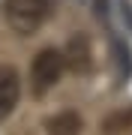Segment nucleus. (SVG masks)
Wrapping results in <instances>:
<instances>
[{"mask_svg":"<svg viewBox=\"0 0 132 135\" xmlns=\"http://www.w3.org/2000/svg\"><path fill=\"white\" fill-rule=\"evenodd\" d=\"M48 12H51V0H6L3 3L6 21L18 33H33L48 18Z\"/></svg>","mask_w":132,"mask_h":135,"instance_id":"1","label":"nucleus"},{"mask_svg":"<svg viewBox=\"0 0 132 135\" xmlns=\"http://www.w3.org/2000/svg\"><path fill=\"white\" fill-rule=\"evenodd\" d=\"M66 72V60L63 54L57 48H42L39 54L33 57L30 63V81H33V93L36 96H42V93H48L54 84L63 78Z\"/></svg>","mask_w":132,"mask_h":135,"instance_id":"2","label":"nucleus"},{"mask_svg":"<svg viewBox=\"0 0 132 135\" xmlns=\"http://www.w3.org/2000/svg\"><path fill=\"white\" fill-rule=\"evenodd\" d=\"M21 99V78L18 69L9 66V63H0V123L18 108Z\"/></svg>","mask_w":132,"mask_h":135,"instance_id":"3","label":"nucleus"},{"mask_svg":"<svg viewBox=\"0 0 132 135\" xmlns=\"http://www.w3.org/2000/svg\"><path fill=\"white\" fill-rule=\"evenodd\" d=\"M63 60H66V66L72 69V72L87 75L90 72V42H87V36H72L69 39Z\"/></svg>","mask_w":132,"mask_h":135,"instance_id":"4","label":"nucleus"},{"mask_svg":"<svg viewBox=\"0 0 132 135\" xmlns=\"http://www.w3.org/2000/svg\"><path fill=\"white\" fill-rule=\"evenodd\" d=\"M45 132L48 135H81V114L78 111H60L48 120Z\"/></svg>","mask_w":132,"mask_h":135,"instance_id":"5","label":"nucleus"}]
</instances>
